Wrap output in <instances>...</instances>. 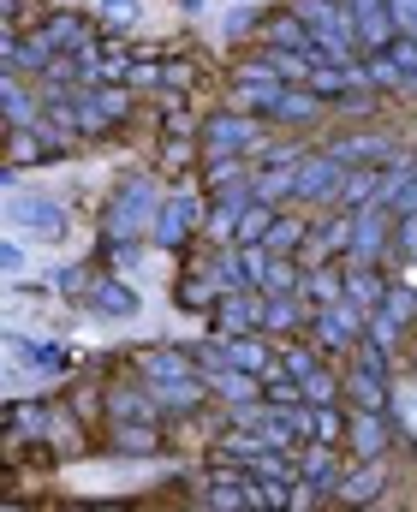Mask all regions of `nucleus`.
Wrapping results in <instances>:
<instances>
[{
	"label": "nucleus",
	"mask_w": 417,
	"mask_h": 512,
	"mask_svg": "<svg viewBox=\"0 0 417 512\" xmlns=\"http://www.w3.org/2000/svg\"><path fill=\"white\" fill-rule=\"evenodd\" d=\"M280 364H286V376H298V382H304L310 370H322V364H316V346H286Z\"/></svg>",
	"instance_id": "nucleus-32"
},
{
	"label": "nucleus",
	"mask_w": 417,
	"mask_h": 512,
	"mask_svg": "<svg viewBox=\"0 0 417 512\" xmlns=\"http://www.w3.org/2000/svg\"><path fill=\"white\" fill-rule=\"evenodd\" d=\"M155 209H161L155 185H149V179H126L120 197H114L108 215H102V233H108V239H138L143 227H155Z\"/></svg>",
	"instance_id": "nucleus-1"
},
{
	"label": "nucleus",
	"mask_w": 417,
	"mask_h": 512,
	"mask_svg": "<svg viewBox=\"0 0 417 512\" xmlns=\"http://www.w3.org/2000/svg\"><path fill=\"white\" fill-rule=\"evenodd\" d=\"M96 6H102L108 24H138L143 18V0H96Z\"/></svg>",
	"instance_id": "nucleus-33"
},
{
	"label": "nucleus",
	"mask_w": 417,
	"mask_h": 512,
	"mask_svg": "<svg viewBox=\"0 0 417 512\" xmlns=\"http://www.w3.org/2000/svg\"><path fill=\"white\" fill-rule=\"evenodd\" d=\"M400 334H406V322H394L388 310H376V316H370V346L394 352V346H400Z\"/></svg>",
	"instance_id": "nucleus-31"
},
{
	"label": "nucleus",
	"mask_w": 417,
	"mask_h": 512,
	"mask_svg": "<svg viewBox=\"0 0 417 512\" xmlns=\"http://www.w3.org/2000/svg\"><path fill=\"white\" fill-rule=\"evenodd\" d=\"M209 387H215L227 405H251V399H269V382H263L257 370H239V364H233V370H215V376H209Z\"/></svg>",
	"instance_id": "nucleus-16"
},
{
	"label": "nucleus",
	"mask_w": 417,
	"mask_h": 512,
	"mask_svg": "<svg viewBox=\"0 0 417 512\" xmlns=\"http://www.w3.org/2000/svg\"><path fill=\"white\" fill-rule=\"evenodd\" d=\"M346 393H352V405H358V411H388V382H382L376 370H364V364L346 376Z\"/></svg>",
	"instance_id": "nucleus-23"
},
{
	"label": "nucleus",
	"mask_w": 417,
	"mask_h": 512,
	"mask_svg": "<svg viewBox=\"0 0 417 512\" xmlns=\"http://www.w3.org/2000/svg\"><path fill=\"white\" fill-rule=\"evenodd\" d=\"M388 221H394L388 203H364V209H358V227H352V251H346V262H376V256L388 251Z\"/></svg>",
	"instance_id": "nucleus-8"
},
{
	"label": "nucleus",
	"mask_w": 417,
	"mask_h": 512,
	"mask_svg": "<svg viewBox=\"0 0 417 512\" xmlns=\"http://www.w3.org/2000/svg\"><path fill=\"white\" fill-rule=\"evenodd\" d=\"M388 441H394V429H388V417L382 411H358L352 423H346V447H352V459L364 465V459H382L388 453Z\"/></svg>",
	"instance_id": "nucleus-11"
},
{
	"label": "nucleus",
	"mask_w": 417,
	"mask_h": 512,
	"mask_svg": "<svg viewBox=\"0 0 417 512\" xmlns=\"http://www.w3.org/2000/svg\"><path fill=\"white\" fill-rule=\"evenodd\" d=\"M394 66H400V90H417V36H394Z\"/></svg>",
	"instance_id": "nucleus-30"
},
{
	"label": "nucleus",
	"mask_w": 417,
	"mask_h": 512,
	"mask_svg": "<svg viewBox=\"0 0 417 512\" xmlns=\"http://www.w3.org/2000/svg\"><path fill=\"white\" fill-rule=\"evenodd\" d=\"M388 209H394V221H406V215H417V167L406 173V185L394 191V203H388Z\"/></svg>",
	"instance_id": "nucleus-35"
},
{
	"label": "nucleus",
	"mask_w": 417,
	"mask_h": 512,
	"mask_svg": "<svg viewBox=\"0 0 417 512\" xmlns=\"http://www.w3.org/2000/svg\"><path fill=\"white\" fill-rule=\"evenodd\" d=\"M298 465H304V483H316L322 495H340V483H346V477H340V459L328 453V441L304 447V459H298Z\"/></svg>",
	"instance_id": "nucleus-18"
},
{
	"label": "nucleus",
	"mask_w": 417,
	"mask_h": 512,
	"mask_svg": "<svg viewBox=\"0 0 417 512\" xmlns=\"http://www.w3.org/2000/svg\"><path fill=\"white\" fill-rule=\"evenodd\" d=\"M149 393H155L161 411H197L215 387L203 382V376H167V382H149Z\"/></svg>",
	"instance_id": "nucleus-15"
},
{
	"label": "nucleus",
	"mask_w": 417,
	"mask_h": 512,
	"mask_svg": "<svg viewBox=\"0 0 417 512\" xmlns=\"http://www.w3.org/2000/svg\"><path fill=\"white\" fill-rule=\"evenodd\" d=\"M382 310H388L394 322H412V316H417V292H406V286H394V292L382 298Z\"/></svg>",
	"instance_id": "nucleus-34"
},
{
	"label": "nucleus",
	"mask_w": 417,
	"mask_h": 512,
	"mask_svg": "<svg viewBox=\"0 0 417 512\" xmlns=\"http://www.w3.org/2000/svg\"><path fill=\"white\" fill-rule=\"evenodd\" d=\"M203 149L209 155H257L263 126H251V114H209L203 120Z\"/></svg>",
	"instance_id": "nucleus-3"
},
{
	"label": "nucleus",
	"mask_w": 417,
	"mask_h": 512,
	"mask_svg": "<svg viewBox=\"0 0 417 512\" xmlns=\"http://www.w3.org/2000/svg\"><path fill=\"white\" fill-rule=\"evenodd\" d=\"M316 114H322V96H316L310 84H304V90L280 84V90H275V102H269V120H275V126H310Z\"/></svg>",
	"instance_id": "nucleus-14"
},
{
	"label": "nucleus",
	"mask_w": 417,
	"mask_h": 512,
	"mask_svg": "<svg viewBox=\"0 0 417 512\" xmlns=\"http://www.w3.org/2000/svg\"><path fill=\"white\" fill-rule=\"evenodd\" d=\"M6 352H12V364H24V370H36V376L66 370V346H60V340H18V334H6Z\"/></svg>",
	"instance_id": "nucleus-12"
},
{
	"label": "nucleus",
	"mask_w": 417,
	"mask_h": 512,
	"mask_svg": "<svg viewBox=\"0 0 417 512\" xmlns=\"http://www.w3.org/2000/svg\"><path fill=\"white\" fill-rule=\"evenodd\" d=\"M114 447H120V453H138V459H149V453L161 447V435H155L149 423H138V429H132V423H120V429H114Z\"/></svg>",
	"instance_id": "nucleus-28"
},
{
	"label": "nucleus",
	"mask_w": 417,
	"mask_h": 512,
	"mask_svg": "<svg viewBox=\"0 0 417 512\" xmlns=\"http://www.w3.org/2000/svg\"><path fill=\"white\" fill-rule=\"evenodd\" d=\"M96 30H90V18H78V12H54L48 24H42V42L54 48V54H72V48H84Z\"/></svg>",
	"instance_id": "nucleus-17"
},
{
	"label": "nucleus",
	"mask_w": 417,
	"mask_h": 512,
	"mask_svg": "<svg viewBox=\"0 0 417 512\" xmlns=\"http://www.w3.org/2000/svg\"><path fill=\"white\" fill-rule=\"evenodd\" d=\"M221 292H227V280H221L215 268H203V274L179 280V304H185V310H215V304H221Z\"/></svg>",
	"instance_id": "nucleus-20"
},
{
	"label": "nucleus",
	"mask_w": 417,
	"mask_h": 512,
	"mask_svg": "<svg viewBox=\"0 0 417 512\" xmlns=\"http://www.w3.org/2000/svg\"><path fill=\"white\" fill-rule=\"evenodd\" d=\"M346 298H352V304H364V310H382L388 286L376 280V262H352V274H346Z\"/></svg>",
	"instance_id": "nucleus-22"
},
{
	"label": "nucleus",
	"mask_w": 417,
	"mask_h": 512,
	"mask_svg": "<svg viewBox=\"0 0 417 512\" xmlns=\"http://www.w3.org/2000/svg\"><path fill=\"white\" fill-rule=\"evenodd\" d=\"M257 36L269 42V48H292V54H310L316 42H310V30H304V18L286 6V12H263V24H257Z\"/></svg>",
	"instance_id": "nucleus-13"
},
{
	"label": "nucleus",
	"mask_w": 417,
	"mask_h": 512,
	"mask_svg": "<svg viewBox=\"0 0 417 512\" xmlns=\"http://www.w3.org/2000/svg\"><path fill=\"white\" fill-rule=\"evenodd\" d=\"M161 131H167V137H191V131H197V120H191L185 108H167V120H161Z\"/></svg>",
	"instance_id": "nucleus-37"
},
{
	"label": "nucleus",
	"mask_w": 417,
	"mask_h": 512,
	"mask_svg": "<svg viewBox=\"0 0 417 512\" xmlns=\"http://www.w3.org/2000/svg\"><path fill=\"white\" fill-rule=\"evenodd\" d=\"M346 423H352V417L340 411V399L316 405V441H328V447H334V441H346Z\"/></svg>",
	"instance_id": "nucleus-29"
},
{
	"label": "nucleus",
	"mask_w": 417,
	"mask_h": 512,
	"mask_svg": "<svg viewBox=\"0 0 417 512\" xmlns=\"http://www.w3.org/2000/svg\"><path fill=\"white\" fill-rule=\"evenodd\" d=\"M352 24H358L364 54H370V48H394V36H400V24H394V0H352Z\"/></svg>",
	"instance_id": "nucleus-10"
},
{
	"label": "nucleus",
	"mask_w": 417,
	"mask_h": 512,
	"mask_svg": "<svg viewBox=\"0 0 417 512\" xmlns=\"http://www.w3.org/2000/svg\"><path fill=\"white\" fill-rule=\"evenodd\" d=\"M185 155H191V149H179V137L161 143V161H167V167H185Z\"/></svg>",
	"instance_id": "nucleus-41"
},
{
	"label": "nucleus",
	"mask_w": 417,
	"mask_h": 512,
	"mask_svg": "<svg viewBox=\"0 0 417 512\" xmlns=\"http://www.w3.org/2000/svg\"><path fill=\"white\" fill-rule=\"evenodd\" d=\"M191 364H197L191 352H173V346H155V352H149V364H143V376H149V382H167V376H191Z\"/></svg>",
	"instance_id": "nucleus-26"
},
{
	"label": "nucleus",
	"mask_w": 417,
	"mask_h": 512,
	"mask_svg": "<svg viewBox=\"0 0 417 512\" xmlns=\"http://www.w3.org/2000/svg\"><path fill=\"white\" fill-rule=\"evenodd\" d=\"M203 221H209V209H203L197 197H185V191H179V197H161V209H155V227H149V233H155V245L179 251Z\"/></svg>",
	"instance_id": "nucleus-4"
},
{
	"label": "nucleus",
	"mask_w": 417,
	"mask_h": 512,
	"mask_svg": "<svg viewBox=\"0 0 417 512\" xmlns=\"http://www.w3.org/2000/svg\"><path fill=\"white\" fill-rule=\"evenodd\" d=\"M90 292H96V316H114V322H120V316H138V292H132V286H120V280H96Z\"/></svg>",
	"instance_id": "nucleus-24"
},
{
	"label": "nucleus",
	"mask_w": 417,
	"mask_h": 512,
	"mask_svg": "<svg viewBox=\"0 0 417 512\" xmlns=\"http://www.w3.org/2000/svg\"><path fill=\"white\" fill-rule=\"evenodd\" d=\"M263 304H269L263 286H227L221 304H215V334H221V340H233V334H257V328H263Z\"/></svg>",
	"instance_id": "nucleus-2"
},
{
	"label": "nucleus",
	"mask_w": 417,
	"mask_h": 512,
	"mask_svg": "<svg viewBox=\"0 0 417 512\" xmlns=\"http://www.w3.org/2000/svg\"><path fill=\"white\" fill-rule=\"evenodd\" d=\"M340 179H346V167L322 149V155H304V167H298V203H316V209H328L334 203V191H340Z\"/></svg>",
	"instance_id": "nucleus-6"
},
{
	"label": "nucleus",
	"mask_w": 417,
	"mask_h": 512,
	"mask_svg": "<svg viewBox=\"0 0 417 512\" xmlns=\"http://www.w3.org/2000/svg\"><path fill=\"white\" fill-rule=\"evenodd\" d=\"M310 328H316V346H328V352H352V346H358V328H364V304H352V298L322 304V310L310 316Z\"/></svg>",
	"instance_id": "nucleus-5"
},
{
	"label": "nucleus",
	"mask_w": 417,
	"mask_h": 512,
	"mask_svg": "<svg viewBox=\"0 0 417 512\" xmlns=\"http://www.w3.org/2000/svg\"><path fill=\"white\" fill-rule=\"evenodd\" d=\"M263 24V12L257 6H239V12H227V36H251Z\"/></svg>",
	"instance_id": "nucleus-36"
},
{
	"label": "nucleus",
	"mask_w": 417,
	"mask_h": 512,
	"mask_svg": "<svg viewBox=\"0 0 417 512\" xmlns=\"http://www.w3.org/2000/svg\"><path fill=\"white\" fill-rule=\"evenodd\" d=\"M0 268H6L12 280L24 274V245H18V239H6V245H0Z\"/></svg>",
	"instance_id": "nucleus-38"
},
{
	"label": "nucleus",
	"mask_w": 417,
	"mask_h": 512,
	"mask_svg": "<svg viewBox=\"0 0 417 512\" xmlns=\"http://www.w3.org/2000/svg\"><path fill=\"white\" fill-rule=\"evenodd\" d=\"M161 84H167V90H179V84H191V66H167V72H161Z\"/></svg>",
	"instance_id": "nucleus-42"
},
{
	"label": "nucleus",
	"mask_w": 417,
	"mask_h": 512,
	"mask_svg": "<svg viewBox=\"0 0 417 512\" xmlns=\"http://www.w3.org/2000/svg\"><path fill=\"white\" fill-rule=\"evenodd\" d=\"M328 155H334L340 167H376V161H394L400 143H388L382 131H352V137H334Z\"/></svg>",
	"instance_id": "nucleus-9"
},
{
	"label": "nucleus",
	"mask_w": 417,
	"mask_h": 512,
	"mask_svg": "<svg viewBox=\"0 0 417 512\" xmlns=\"http://www.w3.org/2000/svg\"><path fill=\"white\" fill-rule=\"evenodd\" d=\"M394 24L400 36H417V0H394Z\"/></svg>",
	"instance_id": "nucleus-39"
},
{
	"label": "nucleus",
	"mask_w": 417,
	"mask_h": 512,
	"mask_svg": "<svg viewBox=\"0 0 417 512\" xmlns=\"http://www.w3.org/2000/svg\"><path fill=\"white\" fill-rule=\"evenodd\" d=\"M60 286H66V292H84V286H96V280H90V268H66Z\"/></svg>",
	"instance_id": "nucleus-40"
},
{
	"label": "nucleus",
	"mask_w": 417,
	"mask_h": 512,
	"mask_svg": "<svg viewBox=\"0 0 417 512\" xmlns=\"http://www.w3.org/2000/svg\"><path fill=\"white\" fill-rule=\"evenodd\" d=\"M24 126H42V114H36V102H30V90L6 72V131H24Z\"/></svg>",
	"instance_id": "nucleus-25"
},
{
	"label": "nucleus",
	"mask_w": 417,
	"mask_h": 512,
	"mask_svg": "<svg viewBox=\"0 0 417 512\" xmlns=\"http://www.w3.org/2000/svg\"><path fill=\"white\" fill-rule=\"evenodd\" d=\"M304 239H310V227H304L298 215H280V221H275V233H269L263 245H269L275 256H298V245H304Z\"/></svg>",
	"instance_id": "nucleus-27"
},
{
	"label": "nucleus",
	"mask_w": 417,
	"mask_h": 512,
	"mask_svg": "<svg viewBox=\"0 0 417 512\" xmlns=\"http://www.w3.org/2000/svg\"><path fill=\"white\" fill-rule=\"evenodd\" d=\"M382 489H388L382 465H376V459H364V471H352V477L340 483V501H352V507H370V501H382Z\"/></svg>",
	"instance_id": "nucleus-21"
},
{
	"label": "nucleus",
	"mask_w": 417,
	"mask_h": 512,
	"mask_svg": "<svg viewBox=\"0 0 417 512\" xmlns=\"http://www.w3.org/2000/svg\"><path fill=\"white\" fill-rule=\"evenodd\" d=\"M275 221H280L275 203H269V197H251V209L239 215V233H233V245H263V239L275 233Z\"/></svg>",
	"instance_id": "nucleus-19"
},
{
	"label": "nucleus",
	"mask_w": 417,
	"mask_h": 512,
	"mask_svg": "<svg viewBox=\"0 0 417 512\" xmlns=\"http://www.w3.org/2000/svg\"><path fill=\"white\" fill-rule=\"evenodd\" d=\"M12 221H18L30 239H42V245L66 239V215H60L54 197H12Z\"/></svg>",
	"instance_id": "nucleus-7"
}]
</instances>
